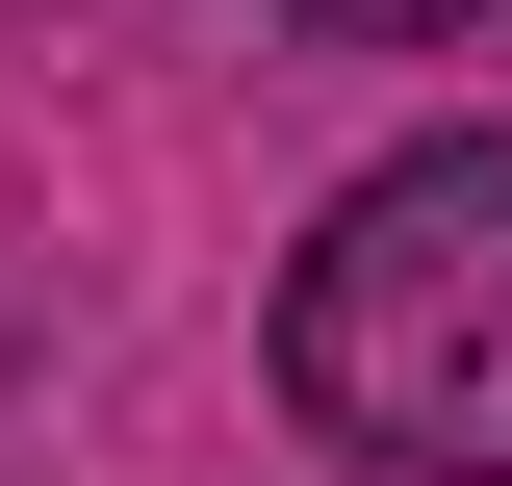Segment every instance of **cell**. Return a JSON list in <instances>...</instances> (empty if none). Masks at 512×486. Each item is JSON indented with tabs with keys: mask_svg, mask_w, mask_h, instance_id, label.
<instances>
[{
	"mask_svg": "<svg viewBox=\"0 0 512 486\" xmlns=\"http://www.w3.org/2000/svg\"><path fill=\"white\" fill-rule=\"evenodd\" d=\"M282 410L384 486H512V128L384 154L282 282Z\"/></svg>",
	"mask_w": 512,
	"mask_h": 486,
	"instance_id": "cell-1",
	"label": "cell"
},
{
	"mask_svg": "<svg viewBox=\"0 0 512 486\" xmlns=\"http://www.w3.org/2000/svg\"><path fill=\"white\" fill-rule=\"evenodd\" d=\"M282 26H359V52H436V26H487V0H282Z\"/></svg>",
	"mask_w": 512,
	"mask_h": 486,
	"instance_id": "cell-2",
	"label": "cell"
}]
</instances>
